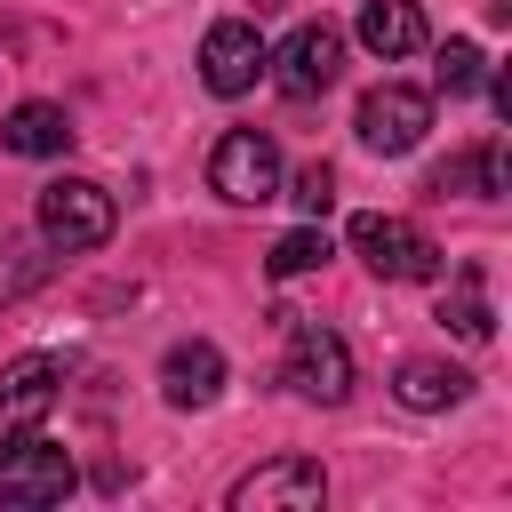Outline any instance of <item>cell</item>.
<instances>
[{
    "label": "cell",
    "instance_id": "3",
    "mask_svg": "<svg viewBox=\"0 0 512 512\" xmlns=\"http://www.w3.org/2000/svg\"><path fill=\"white\" fill-rule=\"evenodd\" d=\"M72 496V456L40 432L8 440L0 448V512H40V504H64Z\"/></svg>",
    "mask_w": 512,
    "mask_h": 512
},
{
    "label": "cell",
    "instance_id": "19",
    "mask_svg": "<svg viewBox=\"0 0 512 512\" xmlns=\"http://www.w3.org/2000/svg\"><path fill=\"white\" fill-rule=\"evenodd\" d=\"M40 280H48V256H32L24 240H0V304L24 296V288H40Z\"/></svg>",
    "mask_w": 512,
    "mask_h": 512
},
{
    "label": "cell",
    "instance_id": "12",
    "mask_svg": "<svg viewBox=\"0 0 512 512\" xmlns=\"http://www.w3.org/2000/svg\"><path fill=\"white\" fill-rule=\"evenodd\" d=\"M360 48L384 56V64L416 56L424 48V8L416 0H360Z\"/></svg>",
    "mask_w": 512,
    "mask_h": 512
},
{
    "label": "cell",
    "instance_id": "2",
    "mask_svg": "<svg viewBox=\"0 0 512 512\" xmlns=\"http://www.w3.org/2000/svg\"><path fill=\"white\" fill-rule=\"evenodd\" d=\"M40 240L80 256V248H104L112 240V192L88 184V176H56L40 184Z\"/></svg>",
    "mask_w": 512,
    "mask_h": 512
},
{
    "label": "cell",
    "instance_id": "10",
    "mask_svg": "<svg viewBox=\"0 0 512 512\" xmlns=\"http://www.w3.org/2000/svg\"><path fill=\"white\" fill-rule=\"evenodd\" d=\"M264 32L248 24V16H216L208 24V40H200V80L216 88V96H248L256 80H264Z\"/></svg>",
    "mask_w": 512,
    "mask_h": 512
},
{
    "label": "cell",
    "instance_id": "1",
    "mask_svg": "<svg viewBox=\"0 0 512 512\" xmlns=\"http://www.w3.org/2000/svg\"><path fill=\"white\" fill-rule=\"evenodd\" d=\"M280 328H288L280 384H288L296 400H312V408H336V400L352 392V352H344V336L320 328V320H296V312H280Z\"/></svg>",
    "mask_w": 512,
    "mask_h": 512
},
{
    "label": "cell",
    "instance_id": "14",
    "mask_svg": "<svg viewBox=\"0 0 512 512\" xmlns=\"http://www.w3.org/2000/svg\"><path fill=\"white\" fill-rule=\"evenodd\" d=\"M504 136H488V144H472V152H456L440 176H432V192L448 200V192H472V200H504Z\"/></svg>",
    "mask_w": 512,
    "mask_h": 512
},
{
    "label": "cell",
    "instance_id": "4",
    "mask_svg": "<svg viewBox=\"0 0 512 512\" xmlns=\"http://www.w3.org/2000/svg\"><path fill=\"white\" fill-rule=\"evenodd\" d=\"M208 192H224L232 208H264L280 192V144L264 128H232L216 152H208Z\"/></svg>",
    "mask_w": 512,
    "mask_h": 512
},
{
    "label": "cell",
    "instance_id": "11",
    "mask_svg": "<svg viewBox=\"0 0 512 512\" xmlns=\"http://www.w3.org/2000/svg\"><path fill=\"white\" fill-rule=\"evenodd\" d=\"M160 392H168L176 408H208V400L224 392V352H216L208 336L168 344V360H160Z\"/></svg>",
    "mask_w": 512,
    "mask_h": 512
},
{
    "label": "cell",
    "instance_id": "8",
    "mask_svg": "<svg viewBox=\"0 0 512 512\" xmlns=\"http://www.w3.org/2000/svg\"><path fill=\"white\" fill-rule=\"evenodd\" d=\"M360 144L368 152H384V160H400V152H416L424 144V128H432V96L424 88H400V80H384V88H368L360 96Z\"/></svg>",
    "mask_w": 512,
    "mask_h": 512
},
{
    "label": "cell",
    "instance_id": "6",
    "mask_svg": "<svg viewBox=\"0 0 512 512\" xmlns=\"http://www.w3.org/2000/svg\"><path fill=\"white\" fill-rule=\"evenodd\" d=\"M224 504H232V512H320V504H328V472H320L312 456H272V464L240 472Z\"/></svg>",
    "mask_w": 512,
    "mask_h": 512
},
{
    "label": "cell",
    "instance_id": "16",
    "mask_svg": "<svg viewBox=\"0 0 512 512\" xmlns=\"http://www.w3.org/2000/svg\"><path fill=\"white\" fill-rule=\"evenodd\" d=\"M392 392H400L408 408H456V400L472 392V376H464V368H448V360H400Z\"/></svg>",
    "mask_w": 512,
    "mask_h": 512
},
{
    "label": "cell",
    "instance_id": "9",
    "mask_svg": "<svg viewBox=\"0 0 512 512\" xmlns=\"http://www.w3.org/2000/svg\"><path fill=\"white\" fill-rule=\"evenodd\" d=\"M336 64H344V32H336V24H296V32L280 40V56H264L272 88L296 96V104H312V96L336 80Z\"/></svg>",
    "mask_w": 512,
    "mask_h": 512
},
{
    "label": "cell",
    "instance_id": "7",
    "mask_svg": "<svg viewBox=\"0 0 512 512\" xmlns=\"http://www.w3.org/2000/svg\"><path fill=\"white\" fill-rule=\"evenodd\" d=\"M56 400H64V360H56V352L8 360V368H0V448L24 440V432H40Z\"/></svg>",
    "mask_w": 512,
    "mask_h": 512
},
{
    "label": "cell",
    "instance_id": "13",
    "mask_svg": "<svg viewBox=\"0 0 512 512\" xmlns=\"http://www.w3.org/2000/svg\"><path fill=\"white\" fill-rule=\"evenodd\" d=\"M0 144H8V152H24V160H56V152L72 144V112H64V104H40V96H32V104H16V112H8Z\"/></svg>",
    "mask_w": 512,
    "mask_h": 512
},
{
    "label": "cell",
    "instance_id": "18",
    "mask_svg": "<svg viewBox=\"0 0 512 512\" xmlns=\"http://www.w3.org/2000/svg\"><path fill=\"white\" fill-rule=\"evenodd\" d=\"M432 80H440L448 96H472V88L488 80V56H480L472 40H448V48H440V64H432Z\"/></svg>",
    "mask_w": 512,
    "mask_h": 512
},
{
    "label": "cell",
    "instance_id": "17",
    "mask_svg": "<svg viewBox=\"0 0 512 512\" xmlns=\"http://www.w3.org/2000/svg\"><path fill=\"white\" fill-rule=\"evenodd\" d=\"M328 256H336V248H328V232H320V224H296L264 264H272V280H296V272H320Z\"/></svg>",
    "mask_w": 512,
    "mask_h": 512
},
{
    "label": "cell",
    "instance_id": "15",
    "mask_svg": "<svg viewBox=\"0 0 512 512\" xmlns=\"http://www.w3.org/2000/svg\"><path fill=\"white\" fill-rule=\"evenodd\" d=\"M440 320L464 336V344H488V328H496V312H488V272L480 264H456L448 272V296H440Z\"/></svg>",
    "mask_w": 512,
    "mask_h": 512
},
{
    "label": "cell",
    "instance_id": "20",
    "mask_svg": "<svg viewBox=\"0 0 512 512\" xmlns=\"http://www.w3.org/2000/svg\"><path fill=\"white\" fill-rule=\"evenodd\" d=\"M288 192H296V208H304V216L320 224V216H328V200H336V168H328V160H312V168H304V176H296Z\"/></svg>",
    "mask_w": 512,
    "mask_h": 512
},
{
    "label": "cell",
    "instance_id": "5",
    "mask_svg": "<svg viewBox=\"0 0 512 512\" xmlns=\"http://www.w3.org/2000/svg\"><path fill=\"white\" fill-rule=\"evenodd\" d=\"M352 256H360L376 280H432V272H440L432 232L408 224V216H352Z\"/></svg>",
    "mask_w": 512,
    "mask_h": 512
}]
</instances>
